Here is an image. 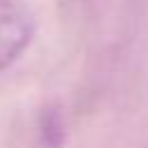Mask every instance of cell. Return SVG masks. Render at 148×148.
Segmentation results:
<instances>
[{"mask_svg":"<svg viewBox=\"0 0 148 148\" xmlns=\"http://www.w3.org/2000/svg\"><path fill=\"white\" fill-rule=\"evenodd\" d=\"M35 18L25 0H0V69L12 65L30 44Z\"/></svg>","mask_w":148,"mask_h":148,"instance_id":"cell-1","label":"cell"}]
</instances>
